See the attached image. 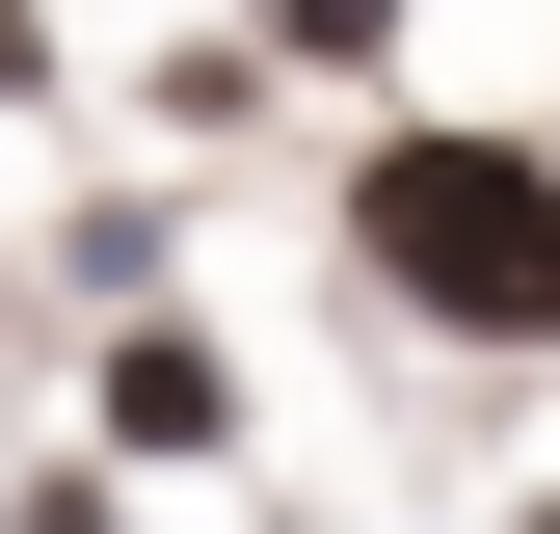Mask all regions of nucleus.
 <instances>
[{"instance_id": "1", "label": "nucleus", "mask_w": 560, "mask_h": 534, "mask_svg": "<svg viewBox=\"0 0 560 534\" xmlns=\"http://www.w3.org/2000/svg\"><path fill=\"white\" fill-rule=\"evenodd\" d=\"M374 267L454 321V348H560V161L534 134H374Z\"/></svg>"}, {"instance_id": "4", "label": "nucleus", "mask_w": 560, "mask_h": 534, "mask_svg": "<svg viewBox=\"0 0 560 534\" xmlns=\"http://www.w3.org/2000/svg\"><path fill=\"white\" fill-rule=\"evenodd\" d=\"M534 534H560V508H534Z\"/></svg>"}, {"instance_id": "2", "label": "nucleus", "mask_w": 560, "mask_h": 534, "mask_svg": "<svg viewBox=\"0 0 560 534\" xmlns=\"http://www.w3.org/2000/svg\"><path fill=\"white\" fill-rule=\"evenodd\" d=\"M107 428H133V454H214L241 400H214V348H133V374H107Z\"/></svg>"}, {"instance_id": "3", "label": "nucleus", "mask_w": 560, "mask_h": 534, "mask_svg": "<svg viewBox=\"0 0 560 534\" xmlns=\"http://www.w3.org/2000/svg\"><path fill=\"white\" fill-rule=\"evenodd\" d=\"M267 27H374V0H267Z\"/></svg>"}]
</instances>
